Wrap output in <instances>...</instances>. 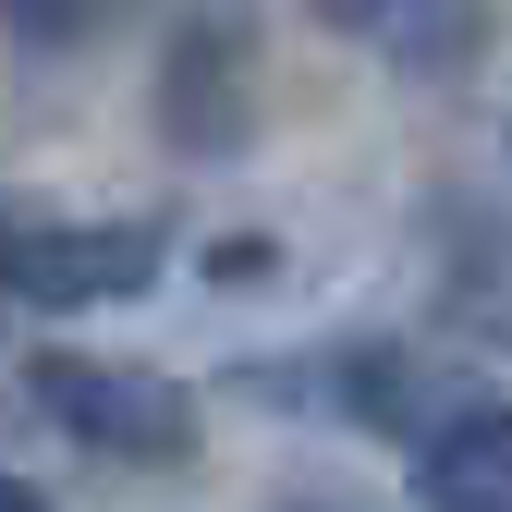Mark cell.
Masks as SVG:
<instances>
[{
    "instance_id": "1",
    "label": "cell",
    "mask_w": 512,
    "mask_h": 512,
    "mask_svg": "<svg viewBox=\"0 0 512 512\" xmlns=\"http://www.w3.org/2000/svg\"><path fill=\"white\" fill-rule=\"evenodd\" d=\"M25 391H37L49 427H74L86 452H110V464H183V452H196V391L159 378V366H122V354H37Z\"/></svg>"
},
{
    "instance_id": "2",
    "label": "cell",
    "mask_w": 512,
    "mask_h": 512,
    "mask_svg": "<svg viewBox=\"0 0 512 512\" xmlns=\"http://www.w3.org/2000/svg\"><path fill=\"white\" fill-rule=\"evenodd\" d=\"M147 281H159V232L147 220H13V232H0V293L37 305V317L122 305Z\"/></svg>"
},
{
    "instance_id": "3",
    "label": "cell",
    "mask_w": 512,
    "mask_h": 512,
    "mask_svg": "<svg viewBox=\"0 0 512 512\" xmlns=\"http://www.w3.org/2000/svg\"><path fill=\"white\" fill-rule=\"evenodd\" d=\"M159 110H171V147H244V122H256V37L244 13H183L171 61H159Z\"/></svg>"
},
{
    "instance_id": "4",
    "label": "cell",
    "mask_w": 512,
    "mask_h": 512,
    "mask_svg": "<svg viewBox=\"0 0 512 512\" xmlns=\"http://www.w3.org/2000/svg\"><path fill=\"white\" fill-rule=\"evenodd\" d=\"M415 512H512V403H464L415 439Z\"/></svg>"
},
{
    "instance_id": "5",
    "label": "cell",
    "mask_w": 512,
    "mask_h": 512,
    "mask_svg": "<svg viewBox=\"0 0 512 512\" xmlns=\"http://www.w3.org/2000/svg\"><path fill=\"white\" fill-rule=\"evenodd\" d=\"M366 37L403 61V74H464L476 37H488V0H378Z\"/></svg>"
},
{
    "instance_id": "6",
    "label": "cell",
    "mask_w": 512,
    "mask_h": 512,
    "mask_svg": "<svg viewBox=\"0 0 512 512\" xmlns=\"http://www.w3.org/2000/svg\"><path fill=\"white\" fill-rule=\"evenodd\" d=\"M122 13H135V0H0V25H13L25 49H74V37H98Z\"/></svg>"
},
{
    "instance_id": "7",
    "label": "cell",
    "mask_w": 512,
    "mask_h": 512,
    "mask_svg": "<svg viewBox=\"0 0 512 512\" xmlns=\"http://www.w3.org/2000/svg\"><path fill=\"white\" fill-rule=\"evenodd\" d=\"M317 13H330V25H366V13H378V0H317Z\"/></svg>"
},
{
    "instance_id": "8",
    "label": "cell",
    "mask_w": 512,
    "mask_h": 512,
    "mask_svg": "<svg viewBox=\"0 0 512 512\" xmlns=\"http://www.w3.org/2000/svg\"><path fill=\"white\" fill-rule=\"evenodd\" d=\"M0 512H49V500H37V488H13V476H0Z\"/></svg>"
}]
</instances>
